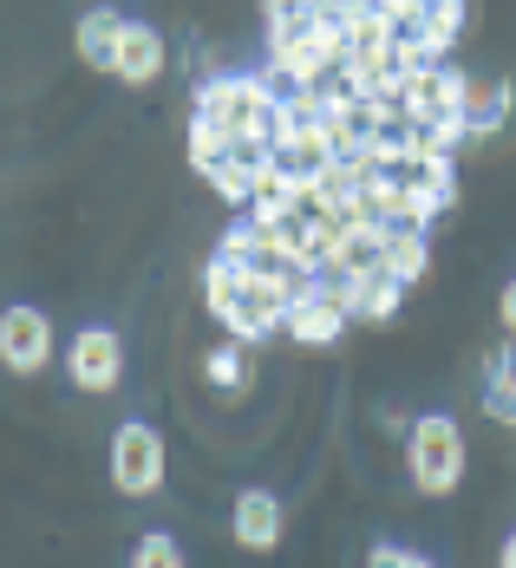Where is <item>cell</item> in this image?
I'll use <instances>...</instances> for the list:
<instances>
[{
	"label": "cell",
	"instance_id": "6da1fadb",
	"mask_svg": "<svg viewBox=\"0 0 516 568\" xmlns=\"http://www.w3.org/2000/svg\"><path fill=\"white\" fill-rule=\"evenodd\" d=\"M275 99H282L275 72H223V79H203L196 85V112L216 118L235 144H249V151H269Z\"/></svg>",
	"mask_w": 516,
	"mask_h": 568
},
{
	"label": "cell",
	"instance_id": "7a4b0ae2",
	"mask_svg": "<svg viewBox=\"0 0 516 568\" xmlns=\"http://www.w3.org/2000/svg\"><path fill=\"white\" fill-rule=\"evenodd\" d=\"M471 470V445L452 412H418L405 425V477L418 497H452Z\"/></svg>",
	"mask_w": 516,
	"mask_h": 568
},
{
	"label": "cell",
	"instance_id": "3957f363",
	"mask_svg": "<svg viewBox=\"0 0 516 568\" xmlns=\"http://www.w3.org/2000/svg\"><path fill=\"white\" fill-rule=\"evenodd\" d=\"M105 470H112V490L131 497V504L164 497V477H171V445H164V432H158L151 418H124L112 432Z\"/></svg>",
	"mask_w": 516,
	"mask_h": 568
},
{
	"label": "cell",
	"instance_id": "277c9868",
	"mask_svg": "<svg viewBox=\"0 0 516 568\" xmlns=\"http://www.w3.org/2000/svg\"><path fill=\"white\" fill-rule=\"evenodd\" d=\"M65 379H72V393H85V398H112L124 386V341H118V327L85 321L65 341Z\"/></svg>",
	"mask_w": 516,
	"mask_h": 568
},
{
	"label": "cell",
	"instance_id": "5b68a950",
	"mask_svg": "<svg viewBox=\"0 0 516 568\" xmlns=\"http://www.w3.org/2000/svg\"><path fill=\"white\" fill-rule=\"evenodd\" d=\"M53 353H59V334H53V314H47V307H33V301L0 307V366H7L13 379L47 373Z\"/></svg>",
	"mask_w": 516,
	"mask_h": 568
},
{
	"label": "cell",
	"instance_id": "8992f818",
	"mask_svg": "<svg viewBox=\"0 0 516 568\" xmlns=\"http://www.w3.org/2000/svg\"><path fill=\"white\" fill-rule=\"evenodd\" d=\"M346 327H353V314H346V301L334 294L327 282H314L307 294H294V307H287V341L307 346V353H327V346L346 341Z\"/></svg>",
	"mask_w": 516,
	"mask_h": 568
},
{
	"label": "cell",
	"instance_id": "52a82bcc",
	"mask_svg": "<svg viewBox=\"0 0 516 568\" xmlns=\"http://www.w3.org/2000/svg\"><path fill=\"white\" fill-rule=\"evenodd\" d=\"M230 536L235 549H249V556H275L287 536V510L275 490H262V484H249V490H235L230 504Z\"/></svg>",
	"mask_w": 516,
	"mask_h": 568
},
{
	"label": "cell",
	"instance_id": "ba28073f",
	"mask_svg": "<svg viewBox=\"0 0 516 568\" xmlns=\"http://www.w3.org/2000/svg\"><path fill=\"white\" fill-rule=\"evenodd\" d=\"M164 65H171L164 33H158L151 20H124V40H118V59H112V79H118V85L151 92V85L164 79Z\"/></svg>",
	"mask_w": 516,
	"mask_h": 568
},
{
	"label": "cell",
	"instance_id": "9c48e42d",
	"mask_svg": "<svg viewBox=\"0 0 516 568\" xmlns=\"http://www.w3.org/2000/svg\"><path fill=\"white\" fill-rule=\"evenodd\" d=\"M334 294L346 301V314L360 321V327H386L393 314H399L405 287L386 275V268H360V275H346V282H327Z\"/></svg>",
	"mask_w": 516,
	"mask_h": 568
},
{
	"label": "cell",
	"instance_id": "30bf717a",
	"mask_svg": "<svg viewBox=\"0 0 516 568\" xmlns=\"http://www.w3.org/2000/svg\"><path fill=\"white\" fill-rule=\"evenodd\" d=\"M124 20H131V13H118V7H105V0L79 13V27H72V53H79L85 72H112L118 40H124Z\"/></svg>",
	"mask_w": 516,
	"mask_h": 568
},
{
	"label": "cell",
	"instance_id": "8fae6325",
	"mask_svg": "<svg viewBox=\"0 0 516 568\" xmlns=\"http://www.w3.org/2000/svg\"><path fill=\"white\" fill-rule=\"evenodd\" d=\"M516 112V85L510 79H471V99H464V138H497Z\"/></svg>",
	"mask_w": 516,
	"mask_h": 568
},
{
	"label": "cell",
	"instance_id": "7c38bea8",
	"mask_svg": "<svg viewBox=\"0 0 516 568\" xmlns=\"http://www.w3.org/2000/svg\"><path fill=\"white\" fill-rule=\"evenodd\" d=\"M484 418L516 432V341H497L484 359Z\"/></svg>",
	"mask_w": 516,
	"mask_h": 568
},
{
	"label": "cell",
	"instance_id": "4fadbf2b",
	"mask_svg": "<svg viewBox=\"0 0 516 568\" xmlns=\"http://www.w3.org/2000/svg\"><path fill=\"white\" fill-rule=\"evenodd\" d=\"M380 268L393 275V282L412 294V287L425 282V268H432V242H425V229H386V248H380Z\"/></svg>",
	"mask_w": 516,
	"mask_h": 568
},
{
	"label": "cell",
	"instance_id": "5bb4252c",
	"mask_svg": "<svg viewBox=\"0 0 516 568\" xmlns=\"http://www.w3.org/2000/svg\"><path fill=\"white\" fill-rule=\"evenodd\" d=\"M203 183H210V190H216L230 210H249V203H255V190H262V151L235 144V151H230V158H223L210 176H203Z\"/></svg>",
	"mask_w": 516,
	"mask_h": 568
},
{
	"label": "cell",
	"instance_id": "9a60e30c",
	"mask_svg": "<svg viewBox=\"0 0 516 568\" xmlns=\"http://www.w3.org/2000/svg\"><path fill=\"white\" fill-rule=\"evenodd\" d=\"M458 33H464V0H425V27H418V59L425 65H445V53L458 47Z\"/></svg>",
	"mask_w": 516,
	"mask_h": 568
},
{
	"label": "cell",
	"instance_id": "2e32d148",
	"mask_svg": "<svg viewBox=\"0 0 516 568\" xmlns=\"http://www.w3.org/2000/svg\"><path fill=\"white\" fill-rule=\"evenodd\" d=\"M235 151V138L216 124V118H203V112H190V138H183V158H190V171L196 176H210L223 158Z\"/></svg>",
	"mask_w": 516,
	"mask_h": 568
},
{
	"label": "cell",
	"instance_id": "e0dca14e",
	"mask_svg": "<svg viewBox=\"0 0 516 568\" xmlns=\"http://www.w3.org/2000/svg\"><path fill=\"white\" fill-rule=\"evenodd\" d=\"M249 353H255V346L216 341L210 353H203V379H210L216 393H242V386H249Z\"/></svg>",
	"mask_w": 516,
	"mask_h": 568
},
{
	"label": "cell",
	"instance_id": "ac0fdd59",
	"mask_svg": "<svg viewBox=\"0 0 516 568\" xmlns=\"http://www.w3.org/2000/svg\"><path fill=\"white\" fill-rule=\"evenodd\" d=\"M124 568H183V542H176L171 529H151V536L131 542V562Z\"/></svg>",
	"mask_w": 516,
	"mask_h": 568
},
{
	"label": "cell",
	"instance_id": "d6986e66",
	"mask_svg": "<svg viewBox=\"0 0 516 568\" xmlns=\"http://www.w3.org/2000/svg\"><path fill=\"white\" fill-rule=\"evenodd\" d=\"M307 20H314V0H262V27H269V40L301 33Z\"/></svg>",
	"mask_w": 516,
	"mask_h": 568
},
{
	"label": "cell",
	"instance_id": "ffe728a7",
	"mask_svg": "<svg viewBox=\"0 0 516 568\" xmlns=\"http://www.w3.org/2000/svg\"><path fill=\"white\" fill-rule=\"evenodd\" d=\"M380 7V20L399 33V40H418V27H425V0H373Z\"/></svg>",
	"mask_w": 516,
	"mask_h": 568
},
{
	"label": "cell",
	"instance_id": "44dd1931",
	"mask_svg": "<svg viewBox=\"0 0 516 568\" xmlns=\"http://www.w3.org/2000/svg\"><path fill=\"white\" fill-rule=\"evenodd\" d=\"M366 568H412V549H399V542H373Z\"/></svg>",
	"mask_w": 516,
	"mask_h": 568
},
{
	"label": "cell",
	"instance_id": "7402d4cb",
	"mask_svg": "<svg viewBox=\"0 0 516 568\" xmlns=\"http://www.w3.org/2000/svg\"><path fill=\"white\" fill-rule=\"evenodd\" d=\"M497 327H504V341H516V275L504 282V294H497Z\"/></svg>",
	"mask_w": 516,
	"mask_h": 568
},
{
	"label": "cell",
	"instance_id": "603a6c76",
	"mask_svg": "<svg viewBox=\"0 0 516 568\" xmlns=\"http://www.w3.org/2000/svg\"><path fill=\"white\" fill-rule=\"evenodd\" d=\"M497 568H516V529L504 536V542H497Z\"/></svg>",
	"mask_w": 516,
	"mask_h": 568
},
{
	"label": "cell",
	"instance_id": "cb8c5ba5",
	"mask_svg": "<svg viewBox=\"0 0 516 568\" xmlns=\"http://www.w3.org/2000/svg\"><path fill=\"white\" fill-rule=\"evenodd\" d=\"M412 568H432V562H425V556H412Z\"/></svg>",
	"mask_w": 516,
	"mask_h": 568
}]
</instances>
